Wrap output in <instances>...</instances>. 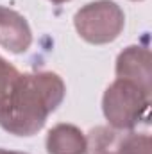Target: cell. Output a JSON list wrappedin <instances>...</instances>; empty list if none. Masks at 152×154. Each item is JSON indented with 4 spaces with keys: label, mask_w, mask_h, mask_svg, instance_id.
Listing matches in <instances>:
<instances>
[{
    "label": "cell",
    "mask_w": 152,
    "mask_h": 154,
    "mask_svg": "<svg viewBox=\"0 0 152 154\" xmlns=\"http://www.w3.org/2000/svg\"><path fill=\"white\" fill-rule=\"evenodd\" d=\"M84 154H150V136L132 129L97 125L86 134Z\"/></svg>",
    "instance_id": "obj_4"
},
{
    "label": "cell",
    "mask_w": 152,
    "mask_h": 154,
    "mask_svg": "<svg viewBox=\"0 0 152 154\" xmlns=\"http://www.w3.org/2000/svg\"><path fill=\"white\" fill-rule=\"evenodd\" d=\"M134 2H140V0H134Z\"/></svg>",
    "instance_id": "obj_10"
},
{
    "label": "cell",
    "mask_w": 152,
    "mask_h": 154,
    "mask_svg": "<svg viewBox=\"0 0 152 154\" xmlns=\"http://www.w3.org/2000/svg\"><path fill=\"white\" fill-rule=\"evenodd\" d=\"M20 77V72L0 56V106L4 104V100L7 99V95L11 93L13 86L16 84Z\"/></svg>",
    "instance_id": "obj_8"
},
{
    "label": "cell",
    "mask_w": 152,
    "mask_h": 154,
    "mask_svg": "<svg viewBox=\"0 0 152 154\" xmlns=\"http://www.w3.org/2000/svg\"><path fill=\"white\" fill-rule=\"evenodd\" d=\"M77 34L91 45H106L118 38L125 25V14L113 0H97L82 5L74 16Z\"/></svg>",
    "instance_id": "obj_3"
},
{
    "label": "cell",
    "mask_w": 152,
    "mask_h": 154,
    "mask_svg": "<svg viewBox=\"0 0 152 154\" xmlns=\"http://www.w3.org/2000/svg\"><path fill=\"white\" fill-rule=\"evenodd\" d=\"M48 154H84L86 134L74 124H57L47 134Z\"/></svg>",
    "instance_id": "obj_7"
},
{
    "label": "cell",
    "mask_w": 152,
    "mask_h": 154,
    "mask_svg": "<svg viewBox=\"0 0 152 154\" xmlns=\"http://www.w3.org/2000/svg\"><path fill=\"white\" fill-rule=\"evenodd\" d=\"M116 79H125L152 95V54L147 47L131 45L116 57Z\"/></svg>",
    "instance_id": "obj_5"
},
{
    "label": "cell",
    "mask_w": 152,
    "mask_h": 154,
    "mask_svg": "<svg viewBox=\"0 0 152 154\" xmlns=\"http://www.w3.org/2000/svg\"><path fill=\"white\" fill-rule=\"evenodd\" d=\"M23 154H27V152H23Z\"/></svg>",
    "instance_id": "obj_11"
},
{
    "label": "cell",
    "mask_w": 152,
    "mask_h": 154,
    "mask_svg": "<svg viewBox=\"0 0 152 154\" xmlns=\"http://www.w3.org/2000/svg\"><path fill=\"white\" fill-rule=\"evenodd\" d=\"M66 86L54 72L20 74L0 106V127L14 136H32L65 100Z\"/></svg>",
    "instance_id": "obj_1"
},
{
    "label": "cell",
    "mask_w": 152,
    "mask_h": 154,
    "mask_svg": "<svg viewBox=\"0 0 152 154\" xmlns=\"http://www.w3.org/2000/svg\"><path fill=\"white\" fill-rule=\"evenodd\" d=\"M32 43V32L27 20L14 9L0 5V47L13 54L29 50Z\"/></svg>",
    "instance_id": "obj_6"
},
{
    "label": "cell",
    "mask_w": 152,
    "mask_h": 154,
    "mask_svg": "<svg viewBox=\"0 0 152 154\" xmlns=\"http://www.w3.org/2000/svg\"><path fill=\"white\" fill-rule=\"evenodd\" d=\"M150 93L143 91L131 81H113L102 97V111L111 127L134 129L149 118Z\"/></svg>",
    "instance_id": "obj_2"
},
{
    "label": "cell",
    "mask_w": 152,
    "mask_h": 154,
    "mask_svg": "<svg viewBox=\"0 0 152 154\" xmlns=\"http://www.w3.org/2000/svg\"><path fill=\"white\" fill-rule=\"evenodd\" d=\"M0 154H23V152H18V151H9V149H2V147H0Z\"/></svg>",
    "instance_id": "obj_9"
}]
</instances>
